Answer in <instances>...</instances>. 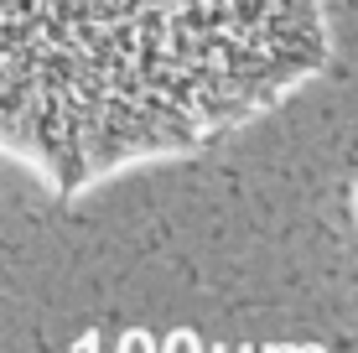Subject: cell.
<instances>
[{
	"label": "cell",
	"instance_id": "cell-1",
	"mask_svg": "<svg viewBox=\"0 0 358 353\" xmlns=\"http://www.w3.org/2000/svg\"><path fill=\"white\" fill-rule=\"evenodd\" d=\"M317 63V0H0V145L73 192L244 125Z\"/></svg>",
	"mask_w": 358,
	"mask_h": 353
}]
</instances>
